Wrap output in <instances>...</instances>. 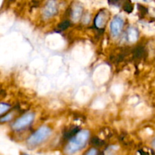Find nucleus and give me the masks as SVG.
<instances>
[{
  "label": "nucleus",
  "mask_w": 155,
  "mask_h": 155,
  "mask_svg": "<svg viewBox=\"0 0 155 155\" xmlns=\"http://www.w3.org/2000/svg\"><path fill=\"white\" fill-rule=\"evenodd\" d=\"M89 139V132L88 130H82L79 132L74 137L71 138V141L65 148V151L68 154L77 152L86 146Z\"/></svg>",
  "instance_id": "obj_1"
},
{
  "label": "nucleus",
  "mask_w": 155,
  "mask_h": 155,
  "mask_svg": "<svg viewBox=\"0 0 155 155\" xmlns=\"http://www.w3.org/2000/svg\"><path fill=\"white\" fill-rule=\"evenodd\" d=\"M51 130L48 127H42L36 130L33 135L27 139V145L30 147H34L39 145L46 140L51 136Z\"/></svg>",
  "instance_id": "obj_2"
},
{
  "label": "nucleus",
  "mask_w": 155,
  "mask_h": 155,
  "mask_svg": "<svg viewBox=\"0 0 155 155\" xmlns=\"http://www.w3.org/2000/svg\"><path fill=\"white\" fill-rule=\"evenodd\" d=\"M34 120V114L33 113H27L18 118L12 125V129L15 130H21L26 128L32 124Z\"/></svg>",
  "instance_id": "obj_3"
},
{
  "label": "nucleus",
  "mask_w": 155,
  "mask_h": 155,
  "mask_svg": "<svg viewBox=\"0 0 155 155\" xmlns=\"http://www.w3.org/2000/svg\"><path fill=\"white\" fill-rule=\"evenodd\" d=\"M58 12V0H48L42 10V15L45 19H48L57 15Z\"/></svg>",
  "instance_id": "obj_4"
},
{
  "label": "nucleus",
  "mask_w": 155,
  "mask_h": 155,
  "mask_svg": "<svg viewBox=\"0 0 155 155\" xmlns=\"http://www.w3.org/2000/svg\"><path fill=\"white\" fill-rule=\"evenodd\" d=\"M124 18L120 15H117L112 20L110 23V33L113 37L117 38L120 36L122 29L124 27Z\"/></svg>",
  "instance_id": "obj_5"
},
{
  "label": "nucleus",
  "mask_w": 155,
  "mask_h": 155,
  "mask_svg": "<svg viewBox=\"0 0 155 155\" xmlns=\"http://www.w3.org/2000/svg\"><path fill=\"white\" fill-rule=\"evenodd\" d=\"M110 18V12L107 9H101L95 18V26L98 29H103Z\"/></svg>",
  "instance_id": "obj_6"
},
{
  "label": "nucleus",
  "mask_w": 155,
  "mask_h": 155,
  "mask_svg": "<svg viewBox=\"0 0 155 155\" xmlns=\"http://www.w3.org/2000/svg\"><path fill=\"white\" fill-rule=\"evenodd\" d=\"M83 12V6L79 2H74L71 7V18L77 23L81 18Z\"/></svg>",
  "instance_id": "obj_7"
},
{
  "label": "nucleus",
  "mask_w": 155,
  "mask_h": 155,
  "mask_svg": "<svg viewBox=\"0 0 155 155\" xmlns=\"http://www.w3.org/2000/svg\"><path fill=\"white\" fill-rule=\"evenodd\" d=\"M139 33L138 30L135 27H130L127 32V40L129 42H136L139 39Z\"/></svg>",
  "instance_id": "obj_8"
},
{
  "label": "nucleus",
  "mask_w": 155,
  "mask_h": 155,
  "mask_svg": "<svg viewBox=\"0 0 155 155\" xmlns=\"http://www.w3.org/2000/svg\"><path fill=\"white\" fill-rule=\"evenodd\" d=\"M133 58L135 59H141L145 56V49L143 46H139L136 47L134 50H133Z\"/></svg>",
  "instance_id": "obj_9"
},
{
  "label": "nucleus",
  "mask_w": 155,
  "mask_h": 155,
  "mask_svg": "<svg viewBox=\"0 0 155 155\" xmlns=\"http://www.w3.org/2000/svg\"><path fill=\"white\" fill-rule=\"evenodd\" d=\"M107 2H108V4L110 5H113L117 8H122L123 9L127 3L131 2V0H107Z\"/></svg>",
  "instance_id": "obj_10"
},
{
  "label": "nucleus",
  "mask_w": 155,
  "mask_h": 155,
  "mask_svg": "<svg viewBox=\"0 0 155 155\" xmlns=\"http://www.w3.org/2000/svg\"><path fill=\"white\" fill-rule=\"evenodd\" d=\"M70 25H71V24H70L69 21H64L61 24H58L57 28L58 30V31H64L66 29H68L70 27Z\"/></svg>",
  "instance_id": "obj_11"
},
{
  "label": "nucleus",
  "mask_w": 155,
  "mask_h": 155,
  "mask_svg": "<svg viewBox=\"0 0 155 155\" xmlns=\"http://www.w3.org/2000/svg\"><path fill=\"white\" fill-rule=\"evenodd\" d=\"M138 8H139V15L141 17H143L148 13V8L146 7H145L144 5L140 4H138Z\"/></svg>",
  "instance_id": "obj_12"
},
{
  "label": "nucleus",
  "mask_w": 155,
  "mask_h": 155,
  "mask_svg": "<svg viewBox=\"0 0 155 155\" xmlns=\"http://www.w3.org/2000/svg\"><path fill=\"white\" fill-rule=\"evenodd\" d=\"M11 106L8 104H5V103H1L0 104V114H3L4 113H5L6 111L10 109Z\"/></svg>",
  "instance_id": "obj_13"
},
{
  "label": "nucleus",
  "mask_w": 155,
  "mask_h": 155,
  "mask_svg": "<svg viewBox=\"0 0 155 155\" xmlns=\"http://www.w3.org/2000/svg\"><path fill=\"white\" fill-rule=\"evenodd\" d=\"M92 144L95 146H102L104 145V142L98 138L95 137L92 139Z\"/></svg>",
  "instance_id": "obj_14"
},
{
  "label": "nucleus",
  "mask_w": 155,
  "mask_h": 155,
  "mask_svg": "<svg viewBox=\"0 0 155 155\" xmlns=\"http://www.w3.org/2000/svg\"><path fill=\"white\" fill-rule=\"evenodd\" d=\"M12 118V115L11 114H8L5 115V116L2 117L1 118V122L4 123V122H7V121H9Z\"/></svg>",
  "instance_id": "obj_15"
},
{
  "label": "nucleus",
  "mask_w": 155,
  "mask_h": 155,
  "mask_svg": "<svg viewBox=\"0 0 155 155\" xmlns=\"http://www.w3.org/2000/svg\"><path fill=\"white\" fill-rule=\"evenodd\" d=\"M43 1L44 0H31L32 4H33V5L35 6V7H38V6H39Z\"/></svg>",
  "instance_id": "obj_16"
},
{
  "label": "nucleus",
  "mask_w": 155,
  "mask_h": 155,
  "mask_svg": "<svg viewBox=\"0 0 155 155\" xmlns=\"http://www.w3.org/2000/svg\"><path fill=\"white\" fill-rule=\"evenodd\" d=\"M97 153H98V152H97V151L95 149V148H92V149L89 150V151H87V152L86 153V154H87V155H95V154H96Z\"/></svg>",
  "instance_id": "obj_17"
},
{
  "label": "nucleus",
  "mask_w": 155,
  "mask_h": 155,
  "mask_svg": "<svg viewBox=\"0 0 155 155\" xmlns=\"http://www.w3.org/2000/svg\"><path fill=\"white\" fill-rule=\"evenodd\" d=\"M151 145H152L153 148H155V138L154 139V140L152 141V142H151Z\"/></svg>",
  "instance_id": "obj_18"
},
{
  "label": "nucleus",
  "mask_w": 155,
  "mask_h": 155,
  "mask_svg": "<svg viewBox=\"0 0 155 155\" xmlns=\"http://www.w3.org/2000/svg\"><path fill=\"white\" fill-rule=\"evenodd\" d=\"M144 1H145V2H150L151 0H144Z\"/></svg>",
  "instance_id": "obj_19"
},
{
  "label": "nucleus",
  "mask_w": 155,
  "mask_h": 155,
  "mask_svg": "<svg viewBox=\"0 0 155 155\" xmlns=\"http://www.w3.org/2000/svg\"><path fill=\"white\" fill-rule=\"evenodd\" d=\"M10 1L11 2H14V1H15V0H10Z\"/></svg>",
  "instance_id": "obj_20"
}]
</instances>
